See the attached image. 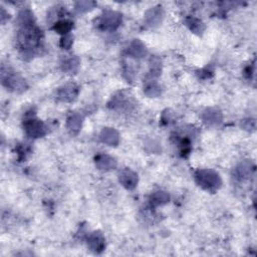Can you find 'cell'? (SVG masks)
<instances>
[{
  "instance_id": "25",
  "label": "cell",
  "mask_w": 257,
  "mask_h": 257,
  "mask_svg": "<svg viewBox=\"0 0 257 257\" xmlns=\"http://www.w3.org/2000/svg\"><path fill=\"white\" fill-rule=\"evenodd\" d=\"M73 36L68 34V35H64L60 41V46L62 48H66V49H69L72 45H73Z\"/></svg>"
},
{
  "instance_id": "7",
  "label": "cell",
  "mask_w": 257,
  "mask_h": 257,
  "mask_svg": "<svg viewBox=\"0 0 257 257\" xmlns=\"http://www.w3.org/2000/svg\"><path fill=\"white\" fill-rule=\"evenodd\" d=\"M165 16V12L162 6H155L150 8L149 10L146 11L144 21L145 25L149 28H156L158 27Z\"/></svg>"
},
{
  "instance_id": "2",
  "label": "cell",
  "mask_w": 257,
  "mask_h": 257,
  "mask_svg": "<svg viewBox=\"0 0 257 257\" xmlns=\"http://www.w3.org/2000/svg\"><path fill=\"white\" fill-rule=\"evenodd\" d=\"M195 181L199 187L211 193L219 190L222 185L220 175L210 169L197 170L195 172Z\"/></svg>"
},
{
  "instance_id": "8",
  "label": "cell",
  "mask_w": 257,
  "mask_h": 257,
  "mask_svg": "<svg viewBox=\"0 0 257 257\" xmlns=\"http://www.w3.org/2000/svg\"><path fill=\"white\" fill-rule=\"evenodd\" d=\"M119 182L127 190H134L139 182L137 173L130 169H124L119 174Z\"/></svg>"
},
{
  "instance_id": "16",
  "label": "cell",
  "mask_w": 257,
  "mask_h": 257,
  "mask_svg": "<svg viewBox=\"0 0 257 257\" xmlns=\"http://www.w3.org/2000/svg\"><path fill=\"white\" fill-rule=\"evenodd\" d=\"M254 173V165L250 161L240 162L235 168L234 175L239 180H247Z\"/></svg>"
},
{
  "instance_id": "26",
  "label": "cell",
  "mask_w": 257,
  "mask_h": 257,
  "mask_svg": "<svg viewBox=\"0 0 257 257\" xmlns=\"http://www.w3.org/2000/svg\"><path fill=\"white\" fill-rule=\"evenodd\" d=\"M245 75H246V77H247L248 79H250L251 76L254 75V64H253V66H249V67L246 68V70H245Z\"/></svg>"
},
{
  "instance_id": "6",
  "label": "cell",
  "mask_w": 257,
  "mask_h": 257,
  "mask_svg": "<svg viewBox=\"0 0 257 257\" xmlns=\"http://www.w3.org/2000/svg\"><path fill=\"white\" fill-rule=\"evenodd\" d=\"M79 87L75 83H67L56 91V100L61 103L74 102L79 96Z\"/></svg>"
},
{
  "instance_id": "14",
  "label": "cell",
  "mask_w": 257,
  "mask_h": 257,
  "mask_svg": "<svg viewBox=\"0 0 257 257\" xmlns=\"http://www.w3.org/2000/svg\"><path fill=\"white\" fill-rule=\"evenodd\" d=\"M100 140L108 146L116 147L120 143V134L114 128H105L100 134Z\"/></svg>"
},
{
  "instance_id": "17",
  "label": "cell",
  "mask_w": 257,
  "mask_h": 257,
  "mask_svg": "<svg viewBox=\"0 0 257 257\" xmlns=\"http://www.w3.org/2000/svg\"><path fill=\"white\" fill-rule=\"evenodd\" d=\"M84 117L79 113H72L67 120V128L72 135H77L81 131Z\"/></svg>"
},
{
  "instance_id": "4",
  "label": "cell",
  "mask_w": 257,
  "mask_h": 257,
  "mask_svg": "<svg viewBox=\"0 0 257 257\" xmlns=\"http://www.w3.org/2000/svg\"><path fill=\"white\" fill-rule=\"evenodd\" d=\"M1 78H2V85L9 91L20 93L25 91L27 88L25 81L19 75L9 70L8 68L5 69L4 67H2Z\"/></svg>"
},
{
  "instance_id": "18",
  "label": "cell",
  "mask_w": 257,
  "mask_h": 257,
  "mask_svg": "<svg viewBox=\"0 0 257 257\" xmlns=\"http://www.w3.org/2000/svg\"><path fill=\"white\" fill-rule=\"evenodd\" d=\"M170 202V195L165 191H157L150 197V205L153 208L164 206Z\"/></svg>"
},
{
  "instance_id": "10",
  "label": "cell",
  "mask_w": 257,
  "mask_h": 257,
  "mask_svg": "<svg viewBox=\"0 0 257 257\" xmlns=\"http://www.w3.org/2000/svg\"><path fill=\"white\" fill-rule=\"evenodd\" d=\"M148 50L146 45L140 39L132 40L126 48V54L133 58H143L147 55Z\"/></svg>"
},
{
  "instance_id": "22",
  "label": "cell",
  "mask_w": 257,
  "mask_h": 257,
  "mask_svg": "<svg viewBox=\"0 0 257 257\" xmlns=\"http://www.w3.org/2000/svg\"><path fill=\"white\" fill-rule=\"evenodd\" d=\"M161 72H162V61L157 55H154L150 59V75L149 76H150V78L155 79L161 75Z\"/></svg>"
},
{
  "instance_id": "11",
  "label": "cell",
  "mask_w": 257,
  "mask_h": 257,
  "mask_svg": "<svg viewBox=\"0 0 257 257\" xmlns=\"http://www.w3.org/2000/svg\"><path fill=\"white\" fill-rule=\"evenodd\" d=\"M133 106L130 98H128L124 94L120 93L119 95H116L112 98L111 102L109 103V107L112 110L118 111V112H125L128 111Z\"/></svg>"
},
{
  "instance_id": "3",
  "label": "cell",
  "mask_w": 257,
  "mask_h": 257,
  "mask_svg": "<svg viewBox=\"0 0 257 257\" xmlns=\"http://www.w3.org/2000/svg\"><path fill=\"white\" fill-rule=\"evenodd\" d=\"M23 128L27 137L31 139H38L45 136L47 133L46 126L43 122L36 119L34 115H27L23 122Z\"/></svg>"
},
{
  "instance_id": "20",
  "label": "cell",
  "mask_w": 257,
  "mask_h": 257,
  "mask_svg": "<svg viewBox=\"0 0 257 257\" xmlns=\"http://www.w3.org/2000/svg\"><path fill=\"white\" fill-rule=\"evenodd\" d=\"M185 23L186 25L188 26V28L195 34H198V35H201L203 34V32L205 31L206 29V26L204 24V22L196 17H187L186 20H185Z\"/></svg>"
},
{
  "instance_id": "24",
  "label": "cell",
  "mask_w": 257,
  "mask_h": 257,
  "mask_svg": "<svg viewBox=\"0 0 257 257\" xmlns=\"http://www.w3.org/2000/svg\"><path fill=\"white\" fill-rule=\"evenodd\" d=\"M240 126L246 131H254L255 130V121L253 119H244L241 121Z\"/></svg>"
},
{
  "instance_id": "23",
  "label": "cell",
  "mask_w": 257,
  "mask_h": 257,
  "mask_svg": "<svg viewBox=\"0 0 257 257\" xmlns=\"http://www.w3.org/2000/svg\"><path fill=\"white\" fill-rule=\"evenodd\" d=\"M97 5L94 1H89V0H84V1H78L75 4V8L78 12H88L91 11Z\"/></svg>"
},
{
  "instance_id": "5",
  "label": "cell",
  "mask_w": 257,
  "mask_h": 257,
  "mask_svg": "<svg viewBox=\"0 0 257 257\" xmlns=\"http://www.w3.org/2000/svg\"><path fill=\"white\" fill-rule=\"evenodd\" d=\"M122 20L123 18L121 13L113 10H107L98 19V26L100 29L105 31H115L121 26Z\"/></svg>"
},
{
  "instance_id": "13",
  "label": "cell",
  "mask_w": 257,
  "mask_h": 257,
  "mask_svg": "<svg viewBox=\"0 0 257 257\" xmlns=\"http://www.w3.org/2000/svg\"><path fill=\"white\" fill-rule=\"evenodd\" d=\"M95 163H96V166L99 170L105 171V172L115 170L118 166L117 160L114 157H112L110 155H107V154L98 155L95 158Z\"/></svg>"
},
{
  "instance_id": "21",
  "label": "cell",
  "mask_w": 257,
  "mask_h": 257,
  "mask_svg": "<svg viewBox=\"0 0 257 257\" xmlns=\"http://www.w3.org/2000/svg\"><path fill=\"white\" fill-rule=\"evenodd\" d=\"M74 27V22L69 20V19H62L57 21L54 25H53V30H55L57 33L59 34H63V35H68L71 30Z\"/></svg>"
},
{
  "instance_id": "1",
  "label": "cell",
  "mask_w": 257,
  "mask_h": 257,
  "mask_svg": "<svg viewBox=\"0 0 257 257\" xmlns=\"http://www.w3.org/2000/svg\"><path fill=\"white\" fill-rule=\"evenodd\" d=\"M16 26V40L20 53L24 59H30L42 49L43 33L36 25L33 13L27 8L19 11Z\"/></svg>"
},
{
  "instance_id": "9",
  "label": "cell",
  "mask_w": 257,
  "mask_h": 257,
  "mask_svg": "<svg viewBox=\"0 0 257 257\" xmlns=\"http://www.w3.org/2000/svg\"><path fill=\"white\" fill-rule=\"evenodd\" d=\"M87 243H88V247L90 248V250L97 254L102 253L106 248L105 236L100 231H95V232L91 233L88 237Z\"/></svg>"
},
{
  "instance_id": "15",
  "label": "cell",
  "mask_w": 257,
  "mask_h": 257,
  "mask_svg": "<svg viewBox=\"0 0 257 257\" xmlns=\"http://www.w3.org/2000/svg\"><path fill=\"white\" fill-rule=\"evenodd\" d=\"M60 67L62 72L66 74H77L80 68V58L76 55H70L64 57L60 62Z\"/></svg>"
},
{
  "instance_id": "12",
  "label": "cell",
  "mask_w": 257,
  "mask_h": 257,
  "mask_svg": "<svg viewBox=\"0 0 257 257\" xmlns=\"http://www.w3.org/2000/svg\"><path fill=\"white\" fill-rule=\"evenodd\" d=\"M202 120L207 126L215 127L222 123L223 115L217 108H208L202 113Z\"/></svg>"
},
{
  "instance_id": "19",
  "label": "cell",
  "mask_w": 257,
  "mask_h": 257,
  "mask_svg": "<svg viewBox=\"0 0 257 257\" xmlns=\"http://www.w3.org/2000/svg\"><path fill=\"white\" fill-rule=\"evenodd\" d=\"M144 93L149 98H157L162 94V88L157 81L149 78L144 85Z\"/></svg>"
}]
</instances>
